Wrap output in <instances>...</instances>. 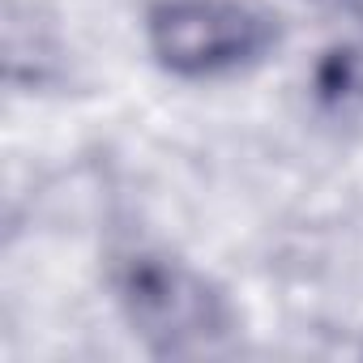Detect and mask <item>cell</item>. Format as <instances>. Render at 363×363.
I'll return each mask as SVG.
<instances>
[{
  "label": "cell",
  "mask_w": 363,
  "mask_h": 363,
  "mask_svg": "<svg viewBox=\"0 0 363 363\" xmlns=\"http://www.w3.org/2000/svg\"><path fill=\"white\" fill-rule=\"evenodd\" d=\"M111 295L141 346L158 359H206L235 342L231 295L193 261L167 248H128L111 265Z\"/></svg>",
  "instance_id": "6da1fadb"
},
{
  "label": "cell",
  "mask_w": 363,
  "mask_h": 363,
  "mask_svg": "<svg viewBox=\"0 0 363 363\" xmlns=\"http://www.w3.org/2000/svg\"><path fill=\"white\" fill-rule=\"evenodd\" d=\"M145 52L175 82L252 73L282 43V22L257 0H150Z\"/></svg>",
  "instance_id": "7a4b0ae2"
},
{
  "label": "cell",
  "mask_w": 363,
  "mask_h": 363,
  "mask_svg": "<svg viewBox=\"0 0 363 363\" xmlns=\"http://www.w3.org/2000/svg\"><path fill=\"white\" fill-rule=\"evenodd\" d=\"M320 94L333 103L363 107V39L329 52V60L320 65Z\"/></svg>",
  "instance_id": "3957f363"
}]
</instances>
